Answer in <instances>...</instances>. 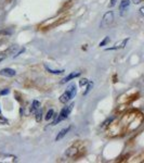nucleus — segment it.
Wrapping results in <instances>:
<instances>
[{
  "label": "nucleus",
  "mask_w": 144,
  "mask_h": 163,
  "mask_svg": "<svg viewBox=\"0 0 144 163\" xmlns=\"http://www.w3.org/2000/svg\"><path fill=\"white\" fill-rule=\"evenodd\" d=\"M77 94V88L75 84H72L67 87L66 92L60 96V102L61 103H67L68 101H71Z\"/></svg>",
  "instance_id": "nucleus-1"
},
{
  "label": "nucleus",
  "mask_w": 144,
  "mask_h": 163,
  "mask_svg": "<svg viewBox=\"0 0 144 163\" xmlns=\"http://www.w3.org/2000/svg\"><path fill=\"white\" fill-rule=\"evenodd\" d=\"M114 20H115L114 12L113 11H107L104 15H103V17H102L101 23H100V29H106L107 27H110V26L114 23Z\"/></svg>",
  "instance_id": "nucleus-2"
},
{
  "label": "nucleus",
  "mask_w": 144,
  "mask_h": 163,
  "mask_svg": "<svg viewBox=\"0 0 144 163\" xmlns=\"http://www.w3.org/2000/svg\"><path fill=\"white\" fill-rule=\"evenodd\" d=\"M74 108V103H71L69 106L65 107V108H63L62 110H61V112L59 113V115H57V117L55 116V120L53 121V123H52V125H57V123H60L61 121L65 120V119H67L68 115H69V113L72 112V110H73Z\"/></svg>",
  "instance_id": "nucleus-3"
},
{
  "label": "nucleus",
  "mask_w": 144,
  "mask_h": 163,
  "mask_svg": "<svg viewBox=\"0 0 144 163\" xmlns=\"http://www.w3.org/2000/svg\"><path fill=\"white\" fill-rule=\"evenodd\" d=\"M79 153V148L77 146H72L65 151V155L67 158H76Z\"/></svg>",
  "instance_id": "nucleus-4"
},
{
  "label": "nucleus",
  "mask_w": 144,
  "mask_h": 163,
  "mask_svg": "<svg viewBox=\"0 0 144 163\" xmlns=\"http://www.w3.org/2000/svg\"><path fill=\"white\" fill-rule=\"evenodd\" d=\"M80 75H81V72H79V71H77V72H72L71 74H68L67 76H65V77L63 78L62 80H61V84H66V83H68L69 80H75L76 77H79Z\"/></svg>",
  "instance_id": "nucleus-5"
},
{
  "label": "nucleus",
  "mask_w": 144,
  "mask_h": 163,
  "mask_svg": "<svg viewBox=\"0 0 144 163\" xmlns=\"http://www.w3.org/2000/svg\"><path fill=\"white\" fill-rule=\"evenodd\" d=\"M130 7V0H122L120 3H119V13L120 15H124L127 10Z\"/></svg>",
  "instance_id": "nucleus-6"
},
{
  "label": "nucleus",
  "mask_w": 144,
  "mask_h": 163,
  "mask_svg": "<svg viewBox=\"0 0 144 163\" xmlns=\"http://www.w3.org/2000/svg\"><path fill=\"white\" fill-rule=\"evenodd\" d=\"M0 75H1V76H6V77H13V76L16 75V72L13 69L6 68V69L0 70Z\"/></svg>",
  "instance_id": "nucleus-7"
},
{
  "label": "nucleus",
  "mask_w": 144,
  "mask_h": 163,
  "mask_svg": "<svg viewBox=\"0 0 144 163\" xmlns=\"http://www.w3.org/2000/svg\"><path fill=\"white\" fill-rule=\"evenodd\" d=\"M128 40H129V38H126V39H124V40H122L120 43H117V44H115L114 45V47H110V48H106V50H117V49H122V48H125V46L127 45V43H128Z\"/></svg>",
  "instance_id": "nucleus-8"
},
{
  "label": "nucleus",
  "mask_w": 144,
  "mask_h": 163,
  "mask_svg": "<svg viewBox=\"0 0 144 163\" xmlns=\"http://www.w3.org/2000/svg\"><path fill=\"white\" fill-rule=\"evenodd\" d=\"M71 129H72V126H67L66 128H63L62 131H61V132H60L59 134H57V137H55V141H59V140L63 139V138H64L65 136H66V135L68 134V132H69Z\"/></svg>",
  "instance_id": "nucleus-9"
},
{
  "label": "nucleus",
  "mask_w": 144,
  "mask_h": 163,
  "mask_svg": "<svg viewBox=\"0 0 144 163\" xmlns=\"http://www.w3.org/2000/svg\"><path fill=\"white\" fill-rule=\"evenodd\" d=\"M45 69L47 70V71L49 72V73H52V74H55V75H57V74H62V73H64V70H52L51 68H49L48 65H45Z\"/></svg>",
  "instance_id": "nucleus-10"
},
{
  "label": "nucleus",
  "mask_w": 144,
  "mask_h": 163,
  "mask_svg": "<svg viewBox=\"0 0 144 163\" xmlns=\"http://www.w3.org/2000/svg\"><path fill=\"white\" fill-rule=\"evenodd\" d=\"M39 108H40V102L38 100H34L33 103H31V113H35Z\"/></svg>",
  "instance_id": "nucleus-11"
},
{
  "label": "nucleus",
  "mask_w": 144,
  "mask_h": 163,
  "mask_svg": "<svg viewBox=\"0 0 144 163\" xmlns=\"http://www.w3.org/2000/svg\"><path fill=\"white\" fill-rule=\"evenodd\" d=\"M34 114H35V119H36L37 122H41V120H43V110L39 108Z\"/></svg>",
  "instance_id": "nucleus-12"
},
{
  "label": "nucleus",
  "mask_w": 144,
  "mask_h": 163,
  "mask_svg": "<svg viewBox=\"0 0 144 163\" xmlns=\"http://www.w3.org/2000/svg\"><path fill=\"white\" fill-rule=\"evenodd\" d=\"M53 117H54V110L50 109V110L47 112V115H46V120L49 121V120H51V119H53Z\"/></svg>",
  "instance_id": "nucleus-13"
},
{
  "label": "nucleus",
  "mask_w": 144,
  "mask_h": 163,
  "mask_svg": "<svg viewBox=\"0 0 144 163\" xmlns=\"http://www.w3.org/2000/svg\"><path fill=\"white\" fill-rule=\"evenodd\" d=\"M9 51L8 50H6V51H3V52H0V62H2L6 58H8V56H9Z\"/></svg>",
  "instance_id": "nucleus-14"
},
{
  "label": "nucleus",
  "mask_w": 144,
  "mask_h": 163,
  "mask_svg": "<svg viewBox=\"0 0 144 163\" xmlns=\"http://www.w3.org/2000/svg\"><path fill=\"white\" fill-rule=\"evenodd\" d=\"M0 124H1V125H6V124H9V121L7 120L4 116H2L1 112H0Z\"/></svg>",
  "instance_id": "nucleus-15"
},
{
  "label": "nucleus",
  "mask_w": 144,
  "mask_h": 163,
  "mask_svg": "<svg viewBox=\"0 0 144 163\" xmlns=\"http://www.w3.org/2000/svg\"><path fill=\"white\" fill-rule=\"evenodd\" d=\"M87 85H88V86H87V89H86V92H84V95H85V96L88 94V92H90V90H91V88H92V87H93V83H92V82H89V83H88Z\"/></svg>",
  "instance_id": "nucleus-16"
},
{
  "label": "nucleus",
  "mask_w": 144,
  "mask_h": 163,
  "mask_svg": "<svg viewBox=\"0 0 144 163\" xmlns=\"http://www.w3.org/2000/svg\"><path fill=\"white\" fill-rule=\"evenodd\" d=\"M88 83H89V80H88L87 78H84V80H81L79 82V85L80 86H85V85H87Z\"/></svg>",
  "instance_id": "nucleus-17"
},
{
  "label": "nucleus",
  "mask_w": 144,
  "mask_h": 163,
  "mask_svg": "<svg viewBox=\"0 0 144 163\" xmlns=\"http://www.w3.org/2000/svg\"><path fill=\"white\" fill-rule=\"evenodd\" d=\"M108 39H110V38H108V37H106L104 40H103V41H101V43H100V45H99V46H100V47H102V46H104V45H106V43H107V41H108Z\"/></svg>",
  "instance_id": "nucleus-18"
},
{
  "label": "nucleus",
  "mask_w": 144,
  "mask_h": 163,
  "mask_svg": "<svg viewBox=\"0 0 144 163\" xmlns=\"http://www.w3.org/2000/svg\"><path fill=\"white\" fill-rule=\"evenodd\" d=\"M9 92H10V90H9L8 88H6V89H3V90H1V92H0V95H1V96H3V95H8Z\"/></svg>",
  "instance_id": "nucleus-19"
},
{
  "label": "nucleus",
  "mask_w": 144,
  "mask_h": 163,
  "mask_svg": "<svg viewBox=\"0 0 144 163\" xmlns=\"http://www.w3.org/2000/svg\"><path fill=\"white\" fill-rule=\"evenodd\" d=\"M116 1H117V0H110V8H113L114 6H115L116 5Z\"/></svg>",
  "instance_id": "nucleus-20"
},
{
  "label": "nucleus",
  "mask_w": 144,
  "mask_h": 163,
  "mask_svg": "<svg viewBox=\"0 0 144 163\" xmlns=\"http://www.w3.org/2000/svg\"><path fill=\"white\" fill-rule=\"evenodd\" d=\"M132 2L134 3V5H140V3L142 2V0H132Z\"/></svg>",
  "instance_id": "nucleus-21"
},
{
  "label": "nucleus",
  "mask_w": 144,
  "mask_h": 163,
  "mask_svg": "<svg viewBox=\"0 0 144 163\" xmlns=\"http://www.w3.org/2000/svg\"><path fill=\"white\" fill-rule=\"evenodd\" d=\"M143 10H144L143 8H141V9H140V12H141V14H143Z\"/></svg>",
  "instance_id": "nucleus-22"
}]
</instances>
